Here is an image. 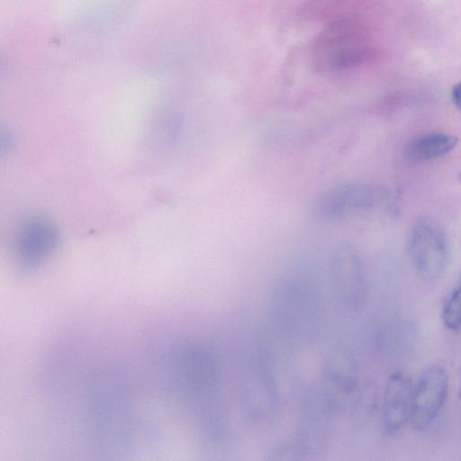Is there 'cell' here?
Listing matches in <instances>:
<instances>
[{
  "label": "cell",
  "mask_w": 461,
  "mask_h": 461,
  "mask_svg": "<svg viewBox=\"0 0 461 461\" xmlns=\"http://www.w3.org/2000/svg\"><path fill=\"white\" fill-rule=\"evenodd\" d=\"M83 420L95 454H122L137 438V417L131 393L116 373L98 371L85 389Z\"/></svg>",
  "instance_id": "obj_1"
},
{
  "label": "cell",
  "mask_w": 461,
  "mask_h": 461,
  "mask_svg": "<svg viewBox=\"0 0 461 461\" xmlns=\"http://www.w3.org/2000/svg\"><path fill=\"white\" fill-rule=\"evenodd\" d=\"M356 36L346 23L324 31L314 46V58L321 68L340 72L359 63L363 50Z\"/></svg>",
  "instance_id": "obj_6"
},
{
  "label": "cell",
  "mask_w": 461,
  "mask_h": 461,
  "mask_svg": "<svg viewBox=\"0 0 461 461\" xmlns=\"http://www.w3.org/2000/svg\"><path fill=\"white\" fill-rule=\"evenodd\" d=\"M409 253L417 273L428 280L439 278L448 262V242L441 224L430 216L420 217L409 237Z\"/></svg>",
  "instance_id": "obj_3"
},
{
  "label": "cell",
  "mask_w": 461,
  "mask_h": 461,
  "mask_svg": "<svg viewBox=\"0 0 461 461\" xmlns=\"http://www.w3.org/2000/svg\"><path fill=\"white\" fill-rule=\"evenodd\" d=\"M461 383V382H460ZM460 390H461V387H460Z\"/></svg>",
  "instance_id": "obj_14"
},
{
  "label": "cell",
  "mask_w": 461,
  "mask_h": 461,
  "mask_svg": "<svg viewBox=\"0 0 461 461\" xmlns=\"http://www.w3.org/2000/svg\"><path fill=\"white\" fill-rule=\"evenodd\" d=\"M357 363L345 349L334 351L327 362L326 383L328 393L335 403L345 400L357 386Z\"/></svg>",
  "instance_id": "obj_9"
},
{
  "label": "cell",
  "mask_w": 461,
  "mask_h": 461,
  "mask_svg": "<svg viewBox=\"0 0 461 461\" xmlns=\"http://www.w3.org/2000/svg\"><path fill=\"white\" fill-rule=\"evenodd\" d=\"M441 320L451 331L461 329V276L442 308Z\"/></svg>",
  "instance_id": "obj_11"
},
{
  "label": "cell",
  "mask_w": 461,
  "mask_h": 461,
  "mask_svg": "<svg viewBox=\"0 0 461 461\" xmlns=\"http://www.w3.org/2000/svg\"><path fill=\"white\" fill-rule=\"evenodd\" d=\"M458 138L446 132H429L411 140L404 149L403 157L411 163L432 161L453 151Z\"/></svg>",
  "instance_id": "obj_10"
},
{
  "label": "cell",
  "mask_w": 461,
  "mask_h": 461,
  "mask_svg": "<svg viewBox=\"0 0 461 461\" xmlns=\"http://www.w3.org/2000/svg\"><path fill=\"white\" fill-rule=\"evenodd\" d=\"M458 176H459V179H460V181H461V170H460V172H459Z\"/></svg>",
  "instance_id": "obj_13"
},
{
  "label": "cell",
  "mask_w": 461,
  "mask_h": 461,
  "mask_svg": "<svg viewBox=\"0 0 461 461\" xmlns=\"http://www.w3.org/2000/svg\"><path fill=\"white\" fill-rule=\"evenodd\" d=\"M330 274L338 296L350 310H358L366 297V279L364 265L357 249L340 243L331 253Z\"/></svg>",
  "instance_id": "obj_4"
},
{
  "label": "cell",
  "mask_w": 461,
  "mask_h": 461,
  "mask_svg": "<svg viewBox=\"0 0 461 461\" xmlns=\"http://www.w3.org/2000/svg\"><path fill=\"white\" fill-rule=\"evenodd\" d=\"M389 196L388 189L367 181H348L328 188L317 199L315 213L324 221H336L374 210Z\"/></svg>",
  "instance_id": "obj_2"
},
{
  "label": "cell",
  "mask_w": 461,
  "mask_h": 461,
  "mask_svg": "<svg viewBox=\"0 0 461 461\" xmlns=\"http://www.w3.org/2000/svg\"><path fill=\"white\" fill-rule=\"evenodd\" d=\"M448 374L441 365H432L413 386L410 423L417 431L428 429L439 414L447 396Z\"/></svg>",
  "instance_id": "obj_5"
},
{
  "label": "cell",
  "mask_w": 461,
  "mask_h": 461,
  "mask_svg": "<svg viewBox=\"0 0 461 461\" xmlns=\"http://www.w3.org/2000/svg\"><path fill=\"white\" fill-rule=\"evenodd\" d=\"M412 393L407 374L395 371L388 376L382 404V428L386 435L398 434L410 422Z\"/></svg>",
  "instance_id": "obj_7"
},
{
  "label": "cell",
  "mask_w": 461,
  "mask_h": 461,
  "mask_svg": "<svg viewBox=\"0 0 461 461\" xmlns=\"http://www.w3.org/2000/svg\"><path fill=\"white\" fill-rule=\"evenodd\" d=\"M451 99L454 105L461 110V81L453 86Z\"/></svg>",
  "instance_id": "obj_12"
},
{
  "label": "cell",
  "mask_w": 461,
  "mask_h": 461,
  "mask_svg": "<svg viewBox=\"0 0 461 461\" xmlns=\"http://www.w3.org/2000/svg\"><path fill=\"white\" fill-rule=\"evenodd\" d=\"M58 242L56 230L44 221H31L17 236L15 256L19 268L28 272L41 265L53 251Z\"/></svg>",
  "instance_id": "obj_8"
}]
</instances>
